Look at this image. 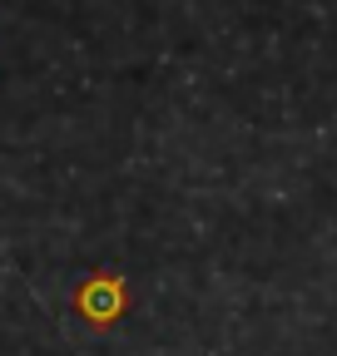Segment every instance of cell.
I'll list each match as a JSON object with an SVG mask.
<instances>
[{
	"label": "cell",
	"instance_id": "6da1fadb",
	"mask_svg": "<svg viewBox=\"0 0 337 356\" xmlns=\"http://www.w3.org/2000/svg\"><path fill=\"white\" fill-rule=\"evenodd\" d=\"M134 292H130V277L114 273V267H100V273H90L75 297H70V312L90 327V332H114L124 322V312H130Z\"/></svg>",
	"mask_w": 337,
	"mask_h": 356
}]
</instances>
